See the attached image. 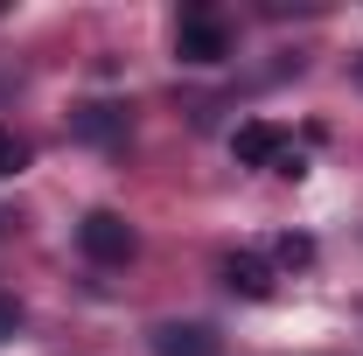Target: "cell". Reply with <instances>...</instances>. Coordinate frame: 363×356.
Here are the masks:
<instances>
[{
    "instance_id": "8992f818",
    "label": "cell",
    "mask_w": 363,
    "mask_h": 356,
    "mask_svg": "<svg viewBox=\"0 0 363 356\" xmlns=\"http://www.w3.org/2000/svg\"><path fill=\"white\" fill-rule=\"evenodd\" d=\"M21 168H28V147H21V140L0 126V182H7V175H21Z\"/></svg>"
},
{
    "instance_id": "6da1fadb",
    "label": "cell",
    "mask_w": 363,
    "mask_h": 356,
    "mask_svg": "<svg viewBox=\"0 0 363 356\" xmlns=\"http://www.w3.org/2000/svg\"><path fill=\"white\" fill-rule=\"evenodd\" d=\"M175 56H182V63H224V56H230L224 14H217V7H189V14L175 21Z\"/></svg>"
},
{
    "instance_id": "3957f363",
    "label": "cell",
    "mask_w": 363,
    "mask_h": 356,
    "mask_svg": "<svg viewBox=\"0 0 363 356\" xmlns=\"http://www.w3.org/2000/svg\"><path fill=\"white\" fill-rule=\"evenodd\" d=\"M230 154H238L245 168H279V161H286L294 147H286V133H279V126L252 119V126H238V133H230Z\"/></svg>"
},
{
    "instance_id": "52a82bcc",
    "label": "cell",
    "mask_w": 363,
    "mask_h": 356,
    "mask_svg": "<svg viewBox=\"0 0 363 356\" xmlns=\"http://www.w3.org/2000/svg\"><path fill=\"white\" fill-rule=\"evenodd\" d=\"M272 252H279V259H286V266H308V259H315V245H308V238H279V245H272Z\"/></svg>"
},
{
    "instance_id": "ba28073f",
    "label": "cell",
    "mask_w": 363,
    "mask_h": 356,
    "mask_svg": "<svg viewBox=\"0 0 363 356\" xmlns=\"http://www.w3.org/2000/svg\"><path fill=\"white\" fill-rule=\"evenodd\" d=\"M0 328H7V308H0Z\"/></svg>"
},
{
    "instance_id": "7a4b0ae2",
    "label": "cell",
    "mask_w": 363,
    "mask_h": 356,
    "mask_svg": "<svg viewBox=\"0 0 363 356\" xmlns=\"http://www.w3.org/2000/svg\"><path fill=\"white\" fill-rule=\"evenodd\" d=\"M77 245H84V259H98V266H119V259H133V223L119 217V210H91L77 223Z\"/></svg>"
},
{
    "instance_id": "5b68a950",
    "label": "cell",
    "mask_w": 363,
    "mask_h": 356,
    "mask_svg": "<svg viewBox=\"0 0 363 356\" xmlns=\"http://www.w3.org/2000/svg\"><path fill=\"white\" fill-rule=\"evenodd\" d=\"M154 350H161V356H210V350H217V335H210V328H161Z\"/></svg>"
},
{
    "instance_id": "277c9868",
    "label": "cell",
    "mask_w": 363,
    "mask_h": 356,
    "mask_svg": "<svg viewBox=\"0 0 363 356\" xmlns=\"http://www.w3.org/2000/svg\"><path fill=\"white\" fill-rule=\"evenodd\" d=\"M224 287L245 294V301H266V294H272V266L252 259V252H230V259H224Z\"/></svg>"
}]
</instances>
